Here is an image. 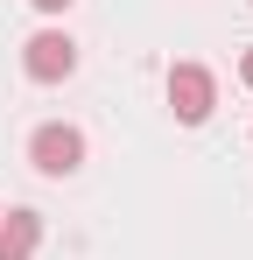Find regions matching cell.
I'll list each match as a JSON object with an SVG mask.
<instances>
[{
	"mask_svg": "<svg viewBox=\"0 0 253 260\" xmlns=\"http://www.w3.org/2000/svg\"><path fill=\"white\" fill-rule=\"evenodd\" d=\"M239 78H246V91H253V49H246V56H239Z\"/></svg>",
	"mask_w": 253,
	"mask_h": 260,
	"instance_id": "obj_5",
	"label": "cell"
},
{
	"mask_svg": "<svg viewBox=\"0 0 253 260\" xmlns=\"http://www.w3.org/2000/svg\"><path fill=\"white\" fill-rule=\"evenodd\" d=\"M28 162H36L42 176H78L84 169V134L64 127V120H49V127L28 134Z\"/></svg>",
	"mask_w": 253,
	"mask_h": 260,
	"instance_id": "obj_1",
	"label": "cell"
},
{
	"mask_svg": "<svg viewBox=\"0 0 253 260\" xmlns=\"http://www.w3.org/2000/svg\"><path fill=\"white\" fill-rule=\"evenodd\" d=\"M36 7H42V14H64V7H71V0H36Z\"/></svg>",
	"mask_w": 253,
	"mask_h": 260,
	"instance_id": "obj_6",
	"label": "cell"
},
{
	"mask_svg": "<svg viewBox=\"0 0 253 260\" xmlns=\"http://www.w3.org/2000/svg\"><path fill=\"white\" fill-rule=\"evenodd\" d=\"M21 71H28L36 85H64V78L78 71V43H71L64 28H36L28 49H21Z\"/></svg>",
	"mask_w": 253,
	"mask_h": 260,
	"instance_id": "obj_2",
	"label": "cell"
},
{
	"mask_svg": "<svg viewBox=\"0 0 253 260\" xmlns=\"http://www.w3.org/2000/svg\"><path fill=\"white\" fill-rule=\"evenodd\" d=\"M0 218H7V211H0Z\"/></svg>",
	"mask_w": 253,
	"mask_h": 260,
	"instance_id": "obj_7",
	"label": "cell"
},
{
	"mask_svg": "<svg viewBox=\"0 0 253 260\" xmlns=\"http://www.w3.org/2000/svg\"><path fill=\"white\" fill-rule=\"evenodd\" d=\"M169 106H176V120H183V127H204V120H211L218 85H211L204 63H176V71H169Z\"/></svg>",
	"mask_w": 253,
	"mask_h": 260,
	"instance_id": "obj_3",
	"label": "cell"
},
{
	"mask_svg": "<svg viewBox=\"0 0 253 260\" xmlns=\"http://www.w3.org/2000/svg\"><path fill=\"white\" fill-rule=\"evenodd\" d=\"M42 246V218L36 211H7L0 218V260H36Z\"/></svg>",
	"mask_w": 253,
	"mask_h": 260,
	"instance_id": "obj_4",
	"label": "cell"
}]
</instances>
